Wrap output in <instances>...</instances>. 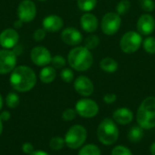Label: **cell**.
<instances>
[{"mask_svg":"<svg viewBox=\"0 0 155 155\" xmlns=\"http://www.w3.org/2000/svg\"><path fill=\"white\" fill-rule=\"evenodd\" d=\"M36 84V75L34 70L25 65L15 67L10 75L11 86L18 92H27L34 88Z\"/></svg>","mask_w":155,"mask_h":155,"instance_id":"obj_1","label":"cell"},{"mask_svg":"<svg viewBox=\"0 0 155 155\" xmlns=\"http://www.w3.org/2000/svg\"><path fill=\"white\" fill-rule=\"evenodd\" d=\"M67 61L71 68L78 72H84L90 69L94 64V55L84 45H77L73 48L67 56Z\"/></svg>","mask_w":155,"mask_h":155,"instance_id":"obj_2","label":"cell"},{"mask_svg":"<svg viewBox=\"0 0 155 155\" xmlns=\"http://www.w3.org/2000/svg\"><path fill=\"white\" fill-rule=\"evenodd\" d=\"M136 121L144 130L155 128V97H146L139 105L136 112Z\"/></svg>","mask_w":155,"mask_h":155,"instance_id":"obj_3","label":"cell"},{"mask_svg":"<svg viewBox=\"0 0 155 155\" xmlns=\"http://www.w3.org/2000/svg\"><path fill=\"white\" fill-rule=\"evenodd\" d=\"M119 134L118 125L112 118H104L99 124L96 130L98 141L105 146L114 144L119 139Z\"/></svg>","mask_w":155,"mask_h":155,"instance_id":"obj_4","label":"cell"},{"mask_svg":"<svg viewBox=\"0 0 155 155\" xmlns=\"http://www.w3.org/2000/svg\"><path fill=\"white\" fill-rule=\"evenodd\" d=\"M87 139V131L81 124H74L66 132L64 136L65 145L72 150L81 148Z\"/></svg>","mask_w":155,"mask_h":155,"instance_id":"obj_5","label":"cell"},{"mask_svg":"<svg viewBox=\"0 0 155 155\" xmlns=\"http://www.w3.org/2000/svg\"><path fill=\"white\" fill-rule=\"evenodd\" d=\"M142 35L137 31H128L123 35L120 40V48L124 54H134L143 45Z\"/></svg>","mask_w":155,"mask_h":155,"instance_id":"obj_6","label":"cell"},{"mask_svg":"<svg viewBox=\"0 0 155 155\" xmlns=\"http://www.w3.org/2000/svg\"><path fill=\"white\" fill-rule=\"evenodd\" d=\"M122 25L121 15L116 12H108L106 13L101 21V29L102 32L106 35H115Z\"/></svg>","mask_w":155,"mask_h":155,"instance_id":"obj_7","label":"cell"},{"mask_svg":"<svg viewBox=\"0 0 155 155\" xmlns=\"http://www.w3.org/2000/svg\"><path fill=\"white\" fill-rule=\"evenodd\" d=\"M75 111L78 115L83 118H94L99 113L98 104L90 98H83L75 104Z\"/></svg>","mask_w":155,"mask_h":155,"instance_id":"obj_8","label":"cell"},{"mask_svg":"<svg viewBox=\"0 0 155 155\" xmlns=\"http://www.w3.org/2000/svg\"><path fill=\"white\" fill-rule=\"evenodd\" d=\"M36 15L35 4L31 0H23L18 5L17 16L23 23L32 22Z\"/></svg>","mask_w":155,"mask_h":155,"instance_id":"obj_9","label":"cell"},{"mask_svg":"<svg viewBox=\"0 0 155 155\" xmlns=\"http://www.w3.org/2000/svg\"><path fill=\"white\" fill-rule=\"evenodd\" d=\"M16 64V54L9 49L0 50V74L11 73Z\"/></svg>","mask_w":155,"mask_h":155,"instance_id":"obj_10","label":"cell"},{"mask_svg":"<svg viewBox=\"0 0 155 155\" xmlns=\"http://www.w3.org/2000/svg\"><path fill=\"white\" fill-rule=\"evenodd\" d=\"M30 57L32 62L37 65L45 67L48 65L52 61V55L50 51L45 46H35L32 49Z\"/></svg>","mask_w":155,"mask_h":155,"instance_id":"obj_11","label":"cell"},{"mask_svg":"<svg viewBox=\"0 0 155 155\" xmlns=\"http://www.w3.org/2000/svg\"><path fill=\"white\" fill-rule=\"evenodd\" d=\"M74 88L77 94L84 97L91 96L94 91V83L89 77L85 75H80L74 80Z\"/></svg>","mask_w":155,"mask_h":155,"instance_id":"obj_12","label":"cell"},{"mask_svg":"<svg viewBox=\"0 0 155 155\" xmlns=\"http://www.w3.org/2000/svg\"><path fill=\"white\" fill-rule=\"evenodd\" d=\"M61 38L67 45L77 46L83 41V35L75 27H66L62 31Z\"/></svg>","mask_w":155,"mask_h":155,"instance_id":"obj_13","label":"cell"},{"mask_svg":"<svg viewBox=\"0 0 155 155\" xmlns=\"http://www.w3.org/2000/svg\"><path fill=\"white\" fill-rule=\"evenodd\" d=\"M19 41V34L14 28H7L0 34V45L5 49L15 47Z\"/></svg>","mask_w":155,"mask_h":155,"instance_id":"obj_14","label":"cell"},{"mask_svg":"<svg viewBox=\"0 0 155 155\" xmlns=\"http://www.w3.org/2000/svg\"><path fill=\"white\" fill-rule=\"evenodd\" d=\"M138 32L143 35H150L155 29V19L152 15H142L136 24Z\"/></svg>","mask_w":155,"mask_h":155,"instance_id":"obj_15","label":"cell"},{"mask_svg":"<svg viewBox=\"0 0 155 155\" xmlns=\"http://www.w3.org/2000/svg\"><path fill=\"white\" fill-rule=\"evenodd\" d=\"M64 26V20L61 16L57 15H50L44 18L43 28L51 33H55L60 31Z\"/></svg>","mask_w":155,"mask_h":155,"instance_id":"obj_16","label":"cell"},{"mask_svg":"<svg viewBox=\"0 0 155 155\" xmlns=\"http://www.w3.org/2000/svg\"><path fill=\"white\" fill-rule=\"evenodd\" d=\"M112 119L117 124L127 125L133 122L134 113L131 109H129L127 107H120L114 112Z\"/></svg>","mask_w":155,"mask_h":155,"instance_id":"obj_17","label":"cell"},{"mask_svg":"<svg viewBox=\"0 0 155 155\" xmlns=\"http://www.w3.org/2000/svg\"><path fill=\"white\" fill-rule=\"evenodd\" d=\"M80 25L82 29L86 33H94L97 30L99 21L96 15L92 13H85L80 18Z\"/></svg>","mask_w":155,"mask_h":155,"instance_id":"obj_18","label":"cell"},{"mask_svg":"<svg viewBox=\"0 0 155 155\" xmlns=\"http://www.w3.org/2000/svg\"><path fill=\"white\" fill-rule=\"evenodd\" d=\"M99 64H100V68L102 69V71H104L107 74H114L119 68L118 62L110 56H106V57L103 58L100 61Z\"/></svg>","mask_w":155,"mask_h":155,"instance_id":"obj_19","label":"cell"},{"mask_svg":"<svg viewBox=\"0 0 155 155\" xmlns=\"http://www.w3.org/2000/svg\"><path fill=\"white\" fill-rule=\"evenodd\" d=\"M128 140L133 143H140L144 136V129H143L139 124L133 125L128 132Z\"/></svg>","mask_w":155,"mask_h":155,"instance_id":"obj_20","label":"cell"},{"mask_svg":"<svg viewBox=\"0 0 155 155\" xmlns=\"http://www.w3.org/2000/svg\"><path fill=\"white\" fill-rule=\"evenodd\" d=\"M39 77H40L41 82L45 84H50L54 82L56 77L55 68L53 66H47V65L43 67V69L40 71Z\"/></svg>","mask_w":155,"mask_h":155,"instance_id":"obj_21","label":"cell"},{"mask_svg":"<svg viewBox=\"0 0 155 155\" xmlns=\"http://www.w3.org/2000/svg\"><path fill=\"white\" fill-rule=\"evenodd\" d=\"M78 155H102V152L96 144L89 143L83 145L80 148Z\"/></svg>","mask_w":155,"mask_h":155,"instance_id":"obj_22","label":"cell"},{"mask_svg":"<svg viewBox=\"0 0 155 155\" xmlns=\"http://www.w3.org/2000/svg\"><path fill=\"white\" fill-rule=\"evenodd\" d=\"M97 0H77V5L80 10L84 12H91L95 8Z\"/></svg>","mask_w":155,"mask_h":155,"instance_id":"obj_23","label":"cell"},{"mask_svg":"<svg viewBox=\"0 0 155 155\" xmlns=\"http://www.w3.org/2000/svg\"><path fill=\"white\" fill-rule=\"evenodd\" d=\"M143 47L146 53L150 54H155V37L147 36L143 41Z\"/></svg>","mask_w":155,"mask_h":155,"instance_id":"obj_24","label":"cell"},{"mask_svg":"<svg viewBox=\"0 0 155 155\" xmlns=\"http://www.w3.org/2000/svg\"><path fill=\"white\" fill-rule=\"evenodd\" d=\"M100 38L98 35H91L89 36H87L84 40V46L86 48H88L89 50H93L95 49L99 45H100Z\"/></svg>","mask_w":155,"mask_h":155,"instance_id":"obj_25","label":"cell"},{"mask_svg":"<svg viewBox=\"0 0 155 155\" xmlns=\"http://www.w3.org/2000/svg\"><path fill=\"white\" fill-rule=\"evenodd\" d=\"M64 145H65L64 139L62 138V137H59V136L53 137L50 140V143H49L50 148L52 150H54V151H60V150H62L64 148Z\"/></svg>","mask_w":155,"mask_h":155,"instance_id":"obj_26","label":"cell"},{"mask_svg":"<svg viewBox=\"0 0 155 155\" xmlns=\"http://www.w3.org/2000/svg\"><path fill=\"white\" fill-rule=\"evenodd\" d=\"M130 7H131V3L129 0H122L116 5L115 10L118 15H124L126 13H128V11L130 10Z\"/></svg>","mask_w":155,"mask_h":155,"instance_id":"obj_27","label":"cell"},{"mask_svg":"<svg viewBox=\"0 0 155 155\" xmlns=\"http://www.w3.org/2000/svg\"><path fill=\"white\" fill-rule=\"evenodd\" d=\"M19 96L15 94V93H9L7 95H6V98H5V103L7 104V106L9 108H15L18 104H19Z\"/></svg>","mask_w":155,"mask_h":155,"instance_id":"obj_28","label":"cell"},{"mask_svg":"<svg viewBox=\"0 0 155 155\" xmlns=\"http://www.w3.org/2000/svg\"><path fill=\"white\" fill-rule=\"evenodd\" d=\"M51 64H53V67L56 68V69H61L64 68L66 64V60L63 55L57 54L52 57V61Z\"/></svg>","mask_w":155,"mask_h":155,"instance_id":"obj_29","label":"cell"},{"mask_svg":"<svg viewBox=\"0 0 155 155\" xmlns=\"http://www.w3.org/2000/svg\"><path fill=\"white\" fill-rule=\"evenodd\" d=\"M61 79L65 83H72L74 78V74L72 69L70 68H64L60 73Z\"/></svg>","mask_w":155,"mask_h":155,"instance_id":"obj_30","label":"cell"},{"mask_svg":"<svg viewBox=\"0 0 155 155\" xmlns=\"http://www.w3.org/2000/svg\"><path fill=\"white\" fill-rule=\"evenodd\" d=\"M111 155H134V153L128 147L124 145H117L112 150Z\"/></svg>","mask_w":155,"mask_h":155,"instance_id":"obj_31","label":"cell"},{"mask_svg":"<svg viewBox=\"0 0 155 155\" xmlns=\"http://www.w3.org/2000/svg\"><path fill=\"white\" fill-rule=\"evenodd\" d=\"M140 6L144 12L150 13L155 9V3L153 0H140Z\"/></svg>","mask_w":155,"mask_h":155,"instance_id":"obj_32","label":"cell"},{"mask_svg":"<svg viewBox=\"0 0 155 155\" xmlns=\"http://www.w3.org/2000/svg\"><path fill=\"white\" fill-rule=\"evenodd\" d=\"M76 111L75 109H72V108H67L63 112L62 114V118L64 121L65 122H71L73 121L75 117H76Z\"/></svg>","mask_w":155,"mask_h":155,"instance_id":"obj_33","label":"cell"},{"mask_svg":"<svg viewBox=\"0 0 155 155\" xmlns=\"http://www.w3.org/2000/svg\"><path fill=\"white\" fill-rule=\"evenodd\" d=\"M46 35V31L44 29V28H38L37 30H35L33 34V38L37 41V42H40L42 40L45 39Z\"/></svg>","mask_w":155,"mask_h":155,"instance_id":"obj_34","label":"cell"},{"mask_svg":"<svg viewBox=\"0 0 155 155\" xmlns=\"http://www.w3.org/2000/svg\"><path fill=\"white\" fill-rule=\"evenodd\" d=\"M117 100V95L114 93H108L105 94L103 97V101L106 104H112L114 103H115Z\"/></svg>","mask_w":155,"mask_h":155,"instance_id":"obj_35","label":"cell"},{"mask_svg":"<svg viewBox=\"0 0 155 155\" xmlns=\"http://www.w3.org/2000/svg\"><path fill=\"white\" fill-rule=\"evenodd\" d=\"M22 150H23V152H24L25 153H26V154H31V153H33L35 152V148H34L33 144L30 143H24L23 146H22Z\"/></svg>","mask_w":155,"mask_h":155,"instance_id":"obj_36","label":"cell"},{"mask_svg":"<svg viewBox=\"0 0 155 155\" xmlns=\"http://www.w3.org/2000/svg\"><path fill=\"white\" fill-rule=\"evenodd\" d=\"M10 117H11V114H10V113L7 112V111H4V112L1 113V114H0V119H1L2 121H5V122L8 121V120L10 119Z\"/></svg>","mask_w":155,"mask_h":155,"instance_id":"obj_37","label":"cell"},{"mask_svg":"<svg viewBox=\"0 0 155 155\" xmlns=\"http://www.w3.org/2000/svg\"><path fill=\"white\" fill-rule=\"evenodd\" d=\"M22 25H23V22H22L21 20H19V19L14 23V26H15V29H17V28H20V27L22 26Z\"/></svg>","mask_w":155,"mask_h":155,"instance_id":"obj_38","label":"cell"},{"mask_svg":"<svg viewBox=\"0 0 155 155\" xmlns=\"http://www.w3.org/2000/svg\"><path fill=\"white\" fill-rule=\"evenodd\" d=\"M30 155H49L47 153L44 152V151H35L33 153H31Z\"/></svg>","mask_w":155,"mask_h":155,"instance_id":"obj_39","label":"cell"},{"mask_svg":"<svg viewBox=\"0 0 155 155\" xmlns=\"http://www.w3.org/2000/svg\"><path fill=\"white\" fill-rule=\"evenodd\" d=\"M150 153L151 155H155V142H153L150 146Z\"/></svg>","mask_w":155,"mask_h":155,"instance_id":"obj_40","label":"cell"},{"mask_svg":"<svg viewBox=\"0 0 155 155\" xmlns=\"http://www.w3.org/2000/svg\"><path fill=\"white\" fill-rule=\"evenodd\" d=\"M2 107H3V98L0 94V110L2 109Z\"/></svg>","mask_w":155,"mask_h":155,"instance_id":"obj_41","label":"cell"},{"mask_svg":"<svg viewBox=\"0 0 155 155\" xmlns=\"http://www.w3.org/2000/svg\"><path fill=\"white\" fill-rule=\"evenodd\" d=\"M2 131H3V124H2V120L0 119V134H2Z\"/></svg>","mask_w":155,"mask_h":155,"instance_id":"obj_42","label":"cell"},{"mask_svg":"<svg viewBox=\"0 0 155 155\" xmlns=\"http://www.w3.org/2000/svg\"><path fill=\"white\" fill-rule=\"evenodd\" d=\"M39 1H46V0H39Z\"/></svg>","mask_w":155,"mask_h":155,"instance_id":"obj_43","label":"cell"}]
</instances>
